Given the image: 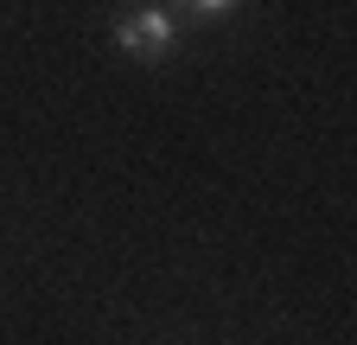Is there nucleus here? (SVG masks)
<instances>
[{"instance_id": "2", "label": "nucleus", "mask_w": 357, "mask_h": 345, "mask_svg": "<svg viewBox=\"0 0 357 345\" xmlns=\"http://www.w3.org/2000/svg\"><path fill=\"white\" fill-rule=\"evenodd\" d=\"M178 7H185V13H198V20H217V13H230L236 0H178Z\"/></svg>"}, {"instance_id": "1", "label": "nucleus", "mask_w": 357, "mask_h": 345, "mask_svg": "<svg viewBox=\"0 0 357 345\" xmlns=\"http://www.w3.org/2000/svg\"><path fill=\"white\" fill-rule=\"evenodd\" d=\"M172 38H178V26H172V13H160V7H141V13H128V20L115 26V45H121L128 58H141V64L166 58Z\"/></svg>"}]
</instances>
